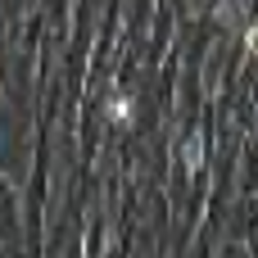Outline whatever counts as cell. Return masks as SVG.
Segmentation results:
<instances>
[{"mask_svg": "<svg viewBox=\"0 0 258 258\" xmlns=\"http://www.w3.org/2000/svg\"><path fill=\"white\" fill-rule=\"evenodd\" d=\"M249 50H258V27H254V32H249Z\"/></svg>", "mask_w": 258, "mask_h": 258, "instance_id": "6da1fadb", "label": "cell"}]
</instances>
